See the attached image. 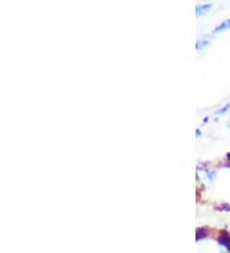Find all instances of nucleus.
I'll return each instance as SVG.
<instances>
[{
  "label": "nucleus",
  "mask_w": 230,
  "mask_h": 253,
  "mask_svg": "<svg viewBox=\"0 0 230 253\" xmlns=\"http://www.w3.org/2000/svg\"><path fill=\"white\" fill-rule=\"evenodd\" d=\"M205 45H209V41H198L196 45L197 50H201L203 46H205Z\"/></svg>",
  "instance_id": "nucleus-3"
},
{
  "label": "nucleus",
  "mask_w": 230,
  "mask_h": 253,
  "mask_svg": "<svg viewBox=\"0 0 230 253\" xmlns=\"http://www.w3.org/2000/svg\"><path fill=\"white\" fill-rule=\"evenodd\" d=\"M212 8V4H199L196 8L197 16H202V14H206Z\"/></svg>",
  "instance_id": "nucleus-1"
},
{
  "label": "nucleus",
  "mask_w": 230,
  "mask_h": 253,
  "mask_svg": "<svg viewBox=\"0 0 230 253\" xmlns=\"http://www.w3.org/2000/svg\"><path fill=\"white\" fill-rule=\"evenodd\" d=\"M229 28H230V18L224 22H221L219 26H216V27L214 28V34H219V32H223L225 31V30H229Z\"/></svg>",
  "instance_id": "nucleus-2"
},
{
  "label": "nucleus",
  "mask_w": 230,
  "mask_h": 253,
  "mask_svg": "<svg viewBox=\"0 0 230 253\" xmlns=\"http://www.w3.org/2000/svg\"><path fill=\"white\" fill-rule=\"evenodd\" d=\"M230 110V105H225L224 108L223 109H220V110L218 111V114H220V115H224L225 113H227V111H229Z\"/></svg>",
  "instance_id": "nucleus-4"
}]
</instances>
